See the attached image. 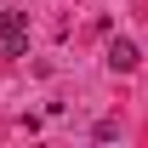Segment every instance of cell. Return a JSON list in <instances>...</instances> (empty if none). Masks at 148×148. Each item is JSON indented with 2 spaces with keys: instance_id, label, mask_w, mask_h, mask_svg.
Wrapping results in <instances>:
<instances>
[{
  "instance_id": "cell-4",
  "label": "cell",
  "mask_w": 148,
  "mask_h": 148,
  "mask_svg": "<svg viewBox=\"0 0 148 148\" xmlns=\"http://www.w3.org/2000/svg\"><path fill=\"white\" fill-rule=\"evenodd\" d=\"M0 12H6V0H0Z\"/></svg>"
},
{
  "instance_id": "cell-3",
  "label": "cell",
  "mask_w": 148,
  "mask_h": 148,
  "mask_svg": "<svg viewBox=\"0 0 148 148\" xmlns=\"http://www.w3.org/2000/svg\"><path fill=\"white\" fill-rule=\"evenodd\" d=\"M91 137H97V143H114V137H120V120H97Z\"/></svg>"
},
{
  "instance_id": "cell-1",
  "label": "cell",
  "mask_w": 148,
  "mask_h": 148,
  "mask_svg": "<svg viewBox=\"0 0 148 148\" xmlns=\"http://www.w3.org/2000/svg\"><path fill=\"white\" fill-rule=\"evenodd\" d=\"M23 51H29V17L17 6H6L0 12V57H23Z\"/></svg>"
},
{
  "instance_id": "cell-2",
  "label": "cell",
  "mask_w": 148,
  "mask_h": 148,
  "mask_svg": "<svg viewBox=\"0 0 148 148\" xmlns=\"http://www.w3.org/2000/svg\"><path fill=\"white\" fill-rule=\"evenodd\" d=\"M137 63H143L137 40H108V69H114V74H131Z\"/></svg>"
}]
</instances>
